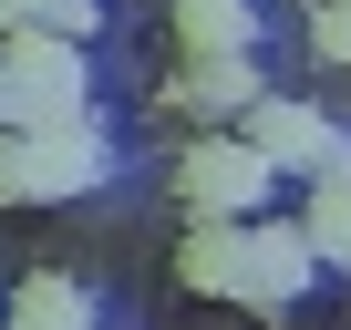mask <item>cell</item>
I'll use <instances>...</instances> for the list:
<instances>
[{
    "label": "cell",
    "mask_w": 351,
    "mask_h": 330,
    "mask_svg": "<svg viewBox=\"0 0 351 330\" xmlns=\"http://www.w3.org/2000/svg\"><path fill=\"white\" fill-rule=\"evenodd\" d=\"M0 83H11V124L21 134H62L83 124V42L62 31H0Z\"/></svg>",
    "instance_id": "obj_1"
},
{
    "label": "cell",
    "mask_w": 351,
    "mask_h": 330,
    "mask_svg": "<svg viewBox=\"0 0 351 330\" xmlns=\"http://www.w3.org/2000/svg\"><path fill=\"white\" fill-rule=\"evenodd\" d=\"M269 186H279V165H269L248 134H207V144H186V165H176L186 217H258Z\"/></svg>",
    "instance_id": "obj_2"
},
{
    "label": "cell",
    "mask_w": 351,
    "mask_h": 330,
    "mask_svg": "<svg viewBox=\"0 0 351 330\" xmlns=\"http://www.w3.org/2000/svg\"><path fill=\"white\" fill-rule=\"evenodd\" d=\"M248 144H258L269 165H300V176H330V165H351L341 124H330V114H310V103H258V114H248Z\"/></svg>",
    "instance_id": "obj_3"
},
{
    "label": "cell",
    "mask_w": 351,
    "mask_h": 330,
    "mask_svg": "<svg viewBox=\"0 0 351 330\" xmlns=\"http://www.w3.org/2000/svg\"><path fill=\"white\" fill-rule=\"evenodd\" d=\"M93 186H104V144H93V124L21 134V196H93Z\"/></svg>",
    "instance_id": "obj_4"
},
{
    "label": "cell",
    "mask_w": 351,
    "mask_h": 330,
    "mask_svg": "<svg viewBox=\"0 0 351 330\" xmlns=\"http://www.w3.org/2000/svg\"><path fill=\"white\" fill-rule=\"evenodd\" d=\"M310 268H320V248H310V227H248V309H289L300 289H310Z\"/></svg>",
    "instance_id": "obj_5"
},
{
    "label": "cell",
    "mask_w": 351,
    "mask_h": 330,
    "mask_svg": "<svg viewBox=\"0 0 351 330\" xmlns=\"http://www.w3.org/2000/svg\"><path fill=\"white\" fill-rule=\"evenodd\" d=\"M165 103H186V114L217 124V114H258L269 93H258V62H248V52H186V73H176Z\"/></svg>",
    "instance_id": "obj_6"
},
{
    "label": "cell",
    "mask_w": 351,
    "mask_h": 330,
    "mask_svg": "<svg viewBox=\"0 0 351 330\" xmlns=\"http://www.w3.org/2000/svg\"><path fill=\"white\" fill-rule=\"evenodd\" d=\"M176 279L207 289V299H238L248 289V217H197L186 248H176Z\"/></svg>",
    "instance_id": "obj_7"
},
{
    "label": "cell",
    "mask_w": 351,
    "mask_h": 330,
    "mask_svg": "<svg viewBox=\"0 0 351 330\" xmlns=\"http://www.w3.org/2000/svg\"><path fill=\"white\" fill-rule=\"evenodd\" d=\"M320 268H351V165H330V176H310V207H300Z\"/></svg>",
    "instance_id": "obj_8"
},
{
    "label": "cell",
    "mask_w": 351,
    "mask_h": 330,
    "mask_svg": "<svg viewBox=\"0 0 351 330\" xmlns=\"http://www.w3.org/2000/svg\"><path fill=\"white\" fill-rule=\"evenodd\" d=\"M11 330H93V299L73 279H21L11 289Z\"/></svg>",
    "instance_id": "obj_9"
},
{
    "label": "cell",
    "mask_w": 351,
    "mask_h": 330,
    "mask_svg": "<svg viewBox=\"0 0 351 330\" xmlns=\"http://www.w3.org/2000/svg\"><path fill=\"white\" fill-rule=\"evenodd\" d=\"M248 0H176V42L186 52H248Z\"/></svg>",
    "instance_id": "obj_10"
},
{
    "label": "cell",
    "mask_w": 351,
    "mask_h": 330,
    "mask_svg": "<svg viewBox=\"0 0 351 330\" xmlns=\"http://www.w3.org/2000/svg\"><path fill=\"white\" fill-rule=\"evenodd\" d=\"M32 31H62V42H83V31H93V0H32Z\"/></svg>",
    "instance_id": "obj_11"
},
{
    "label": "cell",
    "mask_w": 351,
    "mask_h": 330,
    "mask_svg": "<svg viewBox=\"0 0 351 330\" xmlns=\"http://www.w3.org/2000/svg\"><path fill=\"white\" fill-rule=\"evenodd\" d=\"M310 42H320L330 62H351V0H320V11H310Z\"/></svg>",
    "instance_id": "obj_12"
},
{
    "label": "cell",
    "mask_w": 351,
    "mask_h": 330,
    "mask_svg": "<svg viewBox=\"0 0 351 330\" xmlns=\"http://www.w3.org/2000/svg\"><path fill=\"white\" fill-rule=\"evenodd\" d=\"M0 196L21 207V134H0Z\"/></svg>",
    "instance_id": "obj_13"
},
{
    "label": "cell",
    "mask_w": 351,
    "mask_h": 330,
    "mask_svg": "<svg viewBox=\"0 0 351 330\" xmlns=\"http://www.w3.org/2000/svg\"><path fill=\"white\" fill-rule=\"evenodd\" d=\"M0 31H32V0H0Z\"/></svg>",
    "instance_id": "obj_14"
},
{
    "label": "cell",
    "mask_w": 351,
    "mask_h": 330,
    "mask_svg": "<svg viewBox=\"0 0 351 330\" xmlns=\"http://www.w3.org/2000/svg\"><path fill=\"white\" fill-rule=\"evenodd\" d=\"M0 124H11V83H0Z\"/></svg>",
    "instance_id": "obj_15"
}]
</instances>
